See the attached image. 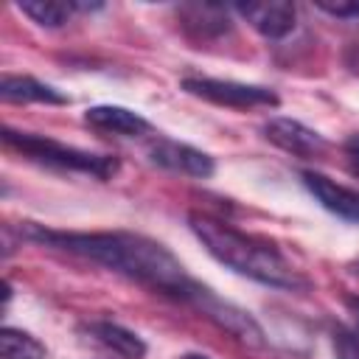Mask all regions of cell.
<instances>
[{
  "label": "cell",
  "mask_w": 359,
  "mask_h": 359,
  "mask_svg": "<svg viewBox=\"0 0 359 359\" xmlns=\"http://www.w3.org/2000/svg\"><path fill=\"white\" fill-rule=\"evenodd\" d=\"M84 121L93 126V129H101V132H112V135H143L151 129V123L126 109V107H115V104H101V107H90L84 112Z\"/></svg>",
  "instance_id": "obj_10"
},
{
  "label": "cell",
  "mask_w": 359,
  "mask_h": 359,
  "mask_svg": "<svg viewBox=\"0 0 359 359\" xmlns=\"http://www.w3.org/2000/svg\"><path fill=\"white\" fill-rule=\"evenodd\" d=\"M303 182L309 188V194L334 216L359 224V191L348 188L320 171H303Z\"/></svg>",
  "instance_id": "obj_8"
},
{
  "label": "cell",
  "mask_w": 359,
  "mask_h": 359,
  "mask_svg": "<svg viewBox=\"0 0 359 359\" xmlns=\"http://www.w3.org/2000/svg\"><path fill=\"white\" fill-rule=\"evenodd\" d=\"M0 356L3 359H45V348L25 331L3 328L0 331Z\"/></svg>",
  "instance_id": "obj_14"
},
{
  "label": "cell",
  "mask_w": 359,
  "mask_h": 359,
  "mask_svg": "<svg viewBox=\"0 0 359 359\" xmlns=\"http://www.w3.org/2000/svg\"><path fill=\"white\" fill-rule=\"evenodd\" d=\"M17 6L22 14H28L34 22L45 28H59L73 14V3H62V0H20Z\"/></svg>",
  "instance_id": "obj_13"
},
{
  "label": "cell",
  "mask_w": 359,
  "mask_h": 359,
  "mask_svg": "<svg viewBox=\"0 0 359 359\" xmlns=\"http://www.w3.org/2000/svg\"><path fill=\"white\" fill-rule=\"evenodd\" d=\"M3 140L8 146H14L17 151H22L25 157L45 163V165H56V168H67V171H81V174H93L98 180H109L118 171V160L107 157V154H93L76 146H65L56 140H48L42 135H31V132H14V129H3Z\"/></svg>",
  "instance_id": "obj_3"
},
{
  "label": "cell",
  "mask_w": 359,
  "mask_h": 359,
  "mask_svg": "<svg viewBox=\"0 0 359 359\" xmlns=\"http://www.w3.org/2000/svg\"><path fill=\"white\" fill-rule=\"evenodd\" d=\"M194 236L205 244V250L224 266H230L238 275H247L258 283L278 286V289H300L306 280L289 266V261L266 241L247 236L213 216L191 213L188 216Z\"/></svg>",
  "instance_id": "obj_2"
},
{
  "label": "cell",
  "mask_w": 359,
  "mask_h": 359,
  "mask_svg": "<svg viewBox=\"0 0 359 359\" xmlns=\"http://www.w3.org/2000/svg\"><path fill=\"white\" fill-rule=\"evenodd\" d=\"M345 157H348L351 168L359 171V135H351V137L345 140Z\"/></svg>",
  "instance_id": "obj_17"
},
{
  "label": "cell",
  "mask_w": 359,
  "mask_h": 359,
  "mask_svg": "<svg viewBox=\"0 0 359 359\" xmlns=\"http://www.w3.org/2000/svg\"><path fill=\"white\" fill-rule=\"evenodd\" d=\"M182 359H210V356H202V353H185Z\"/></svg>",
  "instance_id": "obj_18"
},
{
  "label": "cell",
  "mask_w": 359,
  "mask_h": 359,
  "mask_svg": "<svg viewBox=\"0 0 359 359\" xmlns=\"http://www.w3.org/2000/svg\"><path fill=\"white\" fill-rule=\"evenodd\" d=\"M149 157L151 163L168 168V171H177V174H188V177H199V180H208L213 174V160L188 146V143H180V140H168V137H160L149 146Z\"/></svg>",
  "instance_id": "obj_6"
},
{
  "label": "cell",
  "mask_w": 359,
  "mask_h": 359,
  "mask_svg": "<svg viewBox=\"0 0 359 359\" xmlns=\"http://www.w3.org/2000/svg\"><path fill=\"white\" fill-rule=\"evenodd\" d=\"M0 98L14 104H67V98L53 90L50 84H42L31 76H3L0 81Z\"/></svg>",
  "instance_id": "obj_11"
},
{
  "label": "cell",
  "mask_w": 359,
  "mask_h": 359,
  "mask_svg": "<svg viewBox=\"0 0 359 359\" xmlns=\"http://www.w3.org/2000/svg\"><path fill=\"white\" fill-rule=\"evenodd\" d=\"M238 14L266 39H280L294 28L297 11L286 0H264V3H238Z\"/></svg>",
  "instance_id": "obj_9"
},
{
  "label": "cell",
  "mask_w": 359,
  "mask_h": 359,
  "mask_svg": "<svg viewBox=\"0 0 359 359\" xmlns=\"http://www.w3.org/2000/svg\"><path fill=\"white\" fill-rule=\"evenodd\" d=\"M22 236L104 264L126 278H135L168 294L188 297V292L194 289V280L185 275L182 264L160 241H151L137 233H62L45 230L39 224H25Z\"/></svg>",
  "instance_id": "obj_1"
},
{
  "label": "cell",
  "mask_w": 359,
  "mask_h": 359,
  "mask_svg": "<svg viewBox=\"0 0 359 359\" xmlns=\"http://www.w3.org/2000/svg\"><path fill=\"white\" fill-rule=\"evenodd\" d=\"M351 309L356 314V331L337 328L334 334V348L339 359H359V300H351Z\"/></svg>",
  "instance_id": "obj_15"
},
{
  "label": "cell",
  "mask_w": 359,
  "mask_h": 359,
  "mask_svg": "<svg viewBox=\"0 0 359 359\" xmlns=\"http://www.w3.org/2000/svg\"><path fill=\"white\" fill-rule=\"evenodd\" d=\"M264 135L278 149H283L289 154H297V157H320L328 149V143L320 132H314L306 123L292 121V118H269L264 123Z\"/></svg>",
  "instance_id": "obj_7"
},
{
  "label": "cell",
  "mask_w": 359,
  "mask_h": 359,
  "mask_svg": "<svg viewBox=\"0 0 359 359\" xmlns=\"http://www.w3.org/2000/svg\"><path fill=\"white\" fill-rule=\"evenodd\" d=\"M188 300H194L213 323H219V325H222L224 331H230L236 339H241V342H247V345H255V348H261V345L266 342V339H264V328H261L244 309H238V306H233V303L216 297L210 289L194 283V289L188 292Z\"/></svg>",
  "instance_id": "obj_4"
},
{
  "label": "cell",
  "mask_w": 359,
  "mask_h": 359,
  "mask_svg": "<svg viewBox=\"0 0 359 359\" xmlns=\"http://www.w3.org/2000/svg\"><path fill=\"white\" fill-rule=\"evenodd\" d=\"M182 90L191 95H199L205 101L222 104V107H275L278 95L266 87H252L241 81H222V79H182Z\"/></svg>",
  "instance_id": "obj_5"
},
{
  "label": "cell",
  "mask_w": 359,
  "mask_h": 359,
  "mask_svg": "<svg viewBox=\"0 0 359 359\" xmlns=\"http://www.w3.org/2000/svg\"><path fill=\"white\" fill-rule=\"evenodd\" d=\"M87 331H90L101 345H107L109 351H115V353L123 356V359H143V356H146V342H143L135 331H129V328H123V325H118V323L98 320V323H90Z\"/></svg>",
  "instance_id": "obj_12"
},
{
  "label": "cell",
  "mask_w": 359,
  "mask_h": 359,
  "mask_svg": "<svg viewBox=\"0 0 359 359\" xmlns=\"http://www.w3.org/2000/svg\"><path fill=\"white\" fill-rule=\"evenodd\" d=\"M314 6L334 17H359V0H317Z\"/></svg>",
  "instance_id": "obj_16"
}]
</instances>
